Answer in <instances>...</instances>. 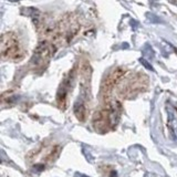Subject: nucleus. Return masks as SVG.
<instances>
[{"label":"nucleus","mask_w":177,"mask_h":177,"mask_svg":"<svg viewBox=\"0 0 177 177\" xmlns=\"http://www.w3.org/2000/svg\"><path fill=\"white\" fill-rule=\"evenodd\" d=\"M119 104L106 103L105 106L95 112L93 116V126L95 131L100 133H105L116 124L119 116Z\"/></svg>","instance_id":"1"},{"label":"nucleus","mask_w":177,"mask_h":177,"mask_svg":"<svg viewBox=\"0 0 177 177\" xmlns=\"http://www.w3.org/2000/svg\"><path fill=\"white\" fill-rule=\"evenodd\" d=\"M148 87L147 76L143 73H131L117 87V93L123 99H132L141 92H144Z\"/></svg>","instance_id":"2"},{"label":"nucleus","mask_w":177,"mask_h":177,"mask_svg":"<svg viewBox=\"0 0 177 177\" xmlns=\"http://www.w3.org/2000/svg\"><path fill=\"white\" fill-rule=\"evenodd\" d=\"M79 30L80 23L78 21V18L72 13H69V15L64 16L57 23L51 36L60 42L69 43L76 33L79 32Z\"/></svg>","instance_id":"3"},{"label":"nucleus","mask_w":177,"mask_h":177,"mask_svg":"<svg viewBox=\"0 0 177 177\" xmlns=\"http://www.w3.org/2000/svg\"><path fill=\"white\" fill-rule=\"evenodd\" d=\"M57 50L55 44L50 41H42L34 49L33 55L30 61V68L34 72H42L47 69L51 58L54 55Z\"/></svg>","instance_id":"4"},{"label":"nucleus","mask_w":177,"mask_h":177,"mask_svg":"<svg viewBox=\"0 0 177 177\" xmlns=\"http://www.w3.org/2000/svg\"><path fill=\"white\" fill-rule=\"evenodd\" d=\"M0 54L4 60H20L23 57L20 41L15 33L8 32L1 36Z\"/></svg>","instance_id":"5"},{"label":"nucleus","mask_w":177,"mask_h":177,"mask_svg":"<svg viewBox=\"0 0 177 177\" xmlns=\"http://www.w3.org/2000/svg\"><path fill=\"white\" fill-rule=\"evenodd\" d=\"M124 76V70L122 68H114L111 70L110 72L105 75V78L102 81L101 84V91H100V96H101L102 101L105 104L108 103L111 93H112L113 89L115 87V84L119 82V80Z\"/></svg>","instance_id":"6"},{"label":"nucleus","mask_w":177,"mask_h":177,"mask_svg":"<svg viewBox=\"0 0 177 177\" xmlns=\"http://www.w3.org/2000/svg\"><path fill=\"white\" fill-rule=\"evenodd\" d=\"M75 73H76V68L74 66L71 71L69 72L68 75H65L63 81L61 82L60 87L58 89V93H57V103L58 106L61 110H65L66 108V101H68V95L69 92L72 90V85L75 79Z\"/></svg>","instance_id":"7"},{"label":"nucleus","mask_w":177,"mask_h":177,"mask_svg":"<svg viewBox=\"0 0 177 177\" xmlns=\"http://www.w3.org/2000/svg\"><path fill=\"white\" fill-rule=\"evenodd\" d=\"M167 131L170 134V137L173 142L177 143V115L175 108L170 104H167Z\"/></svg>","instance_id":"8"},{"label":"nucleus","mask_w":177,"mask_h":177,"mask_svg":"<svg viewBox=\"0 0 177 177\" xmlns=\"http://www.w3.org/2000/svg\"><path fill=\"white\" fill-rule=\"evenodd\" d=\"M73 112L74 115L80 122H84L87 119V104L85 100L82 98H79L73 105Z\"/></svg>","instance_id":"9"},{"label":"nucleus","mask_w":177,"mask_h":177,"mask_svg":"<svg viewBox=\"0 0 177 177\" xmlns=\"http://www.w3.org/2000/svg\"><path fill=\"white\" fill-rule=\"evenodd\" d=\"M80 78H81V83L80 84H89L91 79V73H92V69L89 61L83 60L80 64Z\"/></svg>","instance_id":"10"},{"label":"nucleus","mask_w":177,"mask_h":177,"mask_svg":"<svg viewBox=\"0 0 177 177\" xmlns=\"http://www.w3.org/2000/svg\"><path fill=\"white\" fill-rule=\"evenodd\" d=\"M60 149H61V147H60L59 145L54 146V147L50 151V153L47 155L48 161H54V159L57 158V157L59 156V154H60Z\"/></svg>","instance_id":"11"},{"label":"nucleus","mask_w":177,"mask_h":177,"mask_svg":"<svg viewBox=\"0 0 177 177\" xmlns=\"http://www.w3.org/2000/svg\"><path fill=\"white\" fill-rule=\"evenodd\" d=\"M140 62H141L142 64L144 65V66H145V68H146V69H147V70H153L152 64H149V63H148V62L146 61L145 59H140Z\"/></svg>","instance_id":"12"}]
</instances>
